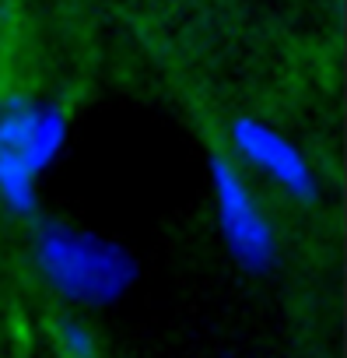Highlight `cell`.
<instances>
[{
	"label": "cell",
	"mask_w": 347,
	"mask_h": 358,
	"mask_svg": "<svg viewBox=\"0 0 347 358\" xmlns=\"http://www.w3.org/2000/svg\"><path fill=\"white\" fill-rule=\"evenodd\" d=\"M39 267L60 295L84 306L109 302L130 285V260L123 250L74 229H53L43 236Z\"/></svg>",
	"instance_id": "1"
},
{
	"label": "cell",
	"mask_w": 347,
	"mask_h": 358,
	"mask_svg": "<svg viewBox=\"0 0 347 358\" xmlns=\"http://www.w3.org/2000/svg\"><path fill=\"white\" fill-rule=\"evenodd\" d=\"M235 141H239L242 155L260 172H267L274 183H281V187H288L295 194L309 190V169H305V162L298 158V151L284 137H277L274 130H267L260 123H242L235 130Z\"/></svg>",
	"instance_id": "4"
},
{
	"label": "cell",
	"mask_w": 347,
	"mask_h": 358,
	"mask_svg": "<svg viewBox=\"0 0 347 358\" xmlns=\"http://www.w3.org/2000/svg\"><path fill=\"white\" fill-rule=\"evenodd\" d=\"M218 194H221V218H225L228 243L239 250L242 260L260 264V260L270 253L267 225H263L256 204L249 201L246 183H242V179H239L228 165H218Z\"/></svg>",
	"instance_id": "3"
},
{
	"label": "cell",
	"mask_w": 347,
	"mask_h": 358,
	"mask_svg": "<svg viewBox=\"0 0 347 358\" xmlns=\"http://www.w3.org/2000/svg\"><path fill=\"white\" fill-rule=\"evenodd\" d=\"M53 123L36 109H11L0 116V190L22 197L36 169L50 158Z\"/></svg>",
	"instance_id": "2"
},
{
	"label": "cell",
	"mask_w": 347,
	"mask_h": 358,
	"mask_svg": "<svg viewBox=\"0 0 347 358\" xmlns=\"http://www.w3.org/2000/svg\"><path fill=\"white\" fill-rule=\"evenodd\" d=\"M53 344L60 358H102L95 330L81 320H60V327L53 330Z\"/></svg>",
	"instance_id": "5"
}]
</instances>
